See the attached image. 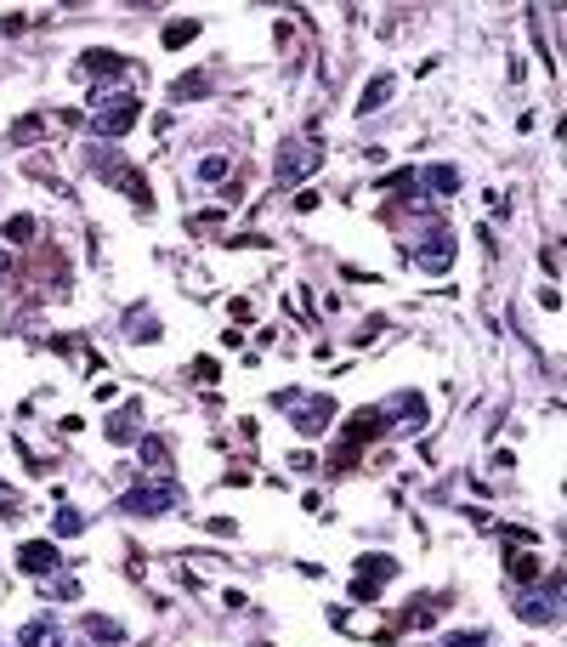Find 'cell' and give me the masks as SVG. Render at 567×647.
<instances>
[{"label": "cell", "instance_id": "cell-15", "mask_svg": "<svg viewBox=\"0 0 567 647\" xmlns=\"http://www.w3.org/2000/svg\"><path fill=\"white\" fill-rule=\"evenodd\" d=\"M539 574H545V557H539V551H516V557H511V579L516 585H533Z\"/></svg>", "mask_w": 567, "mask_h": 647}, {"label": "cell", "instance_id": "cell-25", "mask_svg": "<svg viewBox=\"0 0 567 647\" xmlns=\"http://www.w3.org/2000/svg\"><path fill=\"white\" fill-rule=\"evenodd\" d=\"M74 591H80L74 579H52V585H45V596H74Z\"/></svg>", "mask_w": 567, "mask_h": 647}, {"label": "cell", "instance_id": "cell-11", "mask_svg": "<svg viewBox=\"0 0 567 647\" xmlns=\"http://www.w3.org/2000/svg\"><path fill=\"white\" fill-rule=\"evenodd\" d=\"M80 630H85V642H126V625L109 619V613H85Z\"/></svg>", "mask_w": 567, "mask_h": 647}, {"label": "cell", "instance_id": "cell-12", "mask_svg": "<svg viewBox=\"0 0 567 647\" xmlns=\"http://www.w3.org/2000/svg\"><path fill=\"white\" fill-rule=\"evenodd\" d=\"M380 414H403L409 431H420V426H425V404H420L415 392H397V397H392V409H380Z\"/></svg>", "mask_w": 567, "mask_h": 647}, {"label": "cell", "instance_id": "cell-2", "mask_svg": "<svg viewBox=\"0 0 567 647\" xmlns=\"http://www.w3.org/2000/svg\"><path fill=\"white\" fill-rule=\"evenodd\" d=\"M176 505H182V483L159 477V483L131 488V495L119 500V512H126V517H159V512H176Z\"/></svg>", "mask_w": 567, "mask_h": 647}, {"label": "cell", "instance_id": "cell-14", "mask_svg": "<svg viewBox=\"0 0 567 647\" xmlns=\"http://www.w3.org/2000/svg\"><path fill=\"white\" fill-rule=\"evenodd\" d=\"M23 647H63V630H57L52 619H35V625H23Z\"/></svg>", "mask_w": 567, "mask_h": 647}, {"label": "cell", "instance_id": "cell-10", "mask_svg": "<svg viewBox=\"0 0 567 647\" xmlns=\"http://www.w3.org/2000/svg\"><path fill=\"white\" fill-rule=\"evenodd\" d=\"M392 91H397V80H392V74H375V80L363 86V97H358V114H380V108L392 102Z\"/></svg>", "mask_w": 567, "mask_h": 647}, {"label": "cell", "instance_id": "cell-8", "mask_svg": "<svg viewBox=\"0 0 567 647\" xmlns=\"http://www.w3.org/2000/svg\"><path fill=\"white\" fill-rule=\"evenodd\" d=\"M415 261H420L425 273H449V267H454V239H449V233H432V239H420Z\"/></svg>", "mask_w": 567, "mask_h": 647}, {"label": "cell", "instance_id": "cell-23", "mask_svg": "<svg viewBox=\"0 0 567 647\" xmlns=\"http://www.w3.org/2000/svg\"><path fill=\"white\" fill-rule=\"evenodd\" d=\"M488 636H482V630H459V636H449V647H482Z\"/></svg>", "mask_w": 567, "mask_h": 647}, {"label": "cell", "instance_id": "cell-17", "mask_svg": "<svg viewBox=\"0 0 567 647\" xmlns=\"http://www.w3.org/2000/svg\"><path fill=\"white\" fill-rule=\"evenodd\" d=\"M142 466L171 471V443H165V438H142Z\"/></svg>", "mask_w": 567, "mask_h": 647}, {"label": "cell", "instance_id": "cell-5", "mask_svg": "<svg viewBox=\"0 0 567 647\" xmlns=\"http://www.w3.org/2000/svg\"><path fill=\"white\" fill-rule=\"evenodd\" d=\"M18 568L35 579H52L57 568H63V557H57V545H45V539H28V545H18Z\"/></svg>", "mask_w": 567, "mask_h": 647}, {"label": "cell", "instance_id": "cell-13", "mask_svg": "<svg viewBox=\"0 0 567 647\" xmlns=\"http://www.w3.org/2000/svg\"><path fill=\"white\" fill-rule=\"evenodd\" d=\"M136 431H142V409H136V404H126V409H119L114 421H109V438H114V443H131Z\"/></svg>", "mask_w": 567, "mask_h": 647}, {"label": "cell", "instance_id": "cell-7", "mask_svg": "<svg viewBox=\"0 0 567 647\" xmlns=\"http://www.w3.org/2000/svg\"><path fill=\"white\" fill-rule=\"evenodd\" d=\"M318 165V153L306 148V143H284V160L272 165V182H296V176H306Z\"/></svg>", "mask_w": 567, "mask_h": 647}, {"label": "cell", "instance_id": "cell-4", "mask_svg": "<svg viewBox=\"0 0 567 647\" xmlns=\"http://www.w3.org/2000/svg\"><path fill=\"white\" fill-rule=\"evenodd\" d=\"M380 426H386V414H380V409H358V414H352V421H346V449H341V460H335V466H346V460L358 455L363 443H375Z\"/></svg>", "mask_w": 567, "mask_h": 647}, {"label": "cell", "instance_id": "cell-20", "mask_svg": "<svg viewBox=\"0 0 567 647\" xmlns=\"http://www.w3.org/2000/svg\"><path fill=\"white\" fill-rule=\"evenodd\" d=\"M6 239H12V244L35 239V216H12V222H6Z\"/></svg>", "mask_w": 567, "mask_h": 647}, {"label": "cell", "instance_id": "cell-19", "mask_svg": "<svg viewBox=\"0 0 567 647\" xmlns=\"http://www.w3.org/2000/svg\"><path fill=\"white\" fill-rule=\"evenodd\" d=\"M198 35V23L193 18H182V23H171V29H165V45H188Z\"/></svg>", "mask_w": 567, "mask_h": 647}, {"label": "cell", "instance_id": "cell-24", "mask_svg": "<svg viewBox=\"0 0 567 647\" xmlns=\"http://www.w3.org/2000/svg\"><path fill=\"white\" fill-rule=\"evenodd\" d=\"M193 375H198V381H216L222 369H216V358H198V364H193Z\"/></svg>", "mask_w": 567, "mask_h": 647}, {"label": "cell", "instance_id": "cell-9", "mask_svg": "<svg viewBox=\"0 0 567 647\" xmlns=\"http://www.w3.org/2000/svg\"><path fill=\"white\" fill-rule=\"evenodd\" d=\"M556 596H562V579L550 585V596H522V602H516V613H522L528 625H550V619H556Z\"/></svg>", "mask_w": 567, "mask_h": 647}, {"label": "cell", "instance_id": "cell-16", "mask_svg": "<svg viewBox=\"0 0 567 647\" xmlns=\"http://www.w3.org/2000/svg\"><path fill=\"white\" fill-rule=\"evenodd\" d=\"M210 91V74H188V80H171V102H193Z\"/></svg>", "mask_w": 567, "mask_h": 647}, {"label": "cell", "instance_id": "cell-1", "mask_svg": "<svg viewBox=\"0 0 567 647\" xmlns=\"http://www.w3.org/2000/svg\"><path fill=\"white\" fill-rule=\"evenodd\" d=\"M136 119H142V97L136 91H114V97L91 102V131L97 136H126Z\"/></svg>", "mask_w": 567, "mask_h": 647}, {"label": "cell", "instance_id": "cell-21", "mask_svg": "<svg viewBox=\"0 0 567 647\" xmlns=\"http://www.w3.org/2000/svg\"><path fill=\"white\" fill-rule=\"evenodd\" d=\"M52 528H57V534L69 539V534H80V528H85V517H80V512H69V505H63V512H57V522H52Z\"/></svg>", "mask_w": 567, "mask_h": 647}, {"label": "cell", "instance_id": "cell-26", "mask_svg": "<svg viewBox=\"0 0 567 647\" xmlns=\"http://www.w3.org/2000/svg\"><path fill=\"white\" fill-rule=\"evenodd\" d=\"M0 267H6V256H0Z\"/></svg>", "mask_w": 567, "mask_h": 647}, {"label": "cell", "instance_id": "cell-22", "mask_svg": "<svg viewBox=\"0 0 567 647\" xmlns=\"http://www.w3.org/2000/svg\"><path fill=\"white\" fill-rule=\"evenodd\" d=\"M198 176H205V182H216V176H227V160H222V153H216V160H205V165H198Z\"/></svg>", "mask_w": 567, "mask_h": 647}, {"label": "cell", "instance_id": "cell-6", "mask_svg": "<svg viewBox=\"0 0 567 647\" xmlns=\"http://www.w3.org/2000/svg\"><path fill=\"white\" fill-rule=\"evenodd\" d=\"M126 69H131V63H126L119 52H109V45H91V52L80 57V74H85V80H119Z\"/></svg>", "mask_w": 567, "mask_h": 647}, {"label": "cell", "instance_id": "cell-3", "mask_svg": "<svg viewBox=\"0 0 567 647\" xmlns=\"http://www.w3.org/2000/svg\"><path fill=\"white\" fill-rule=\"evenodd\" d=\"M279 409H289V421H296L301 438H318V431H329V421H335V404H329V397H318V392H312V397L284 392Z\"/></svg>", "mask_w": 567, "mask_h": 647}, {"label": "cell", "instance_id": "cell-18", "mask_svg": "<svg viewBox=\"0 0 567 647\" xmlns=\"http://www.w3.org/2000/svg\"><path fill=\"white\" fill-rule=\"evenodd\" d=\"M425 182H432L437 193H459V171H454V165H432V171H425Z\"/></svg>", "mask_w": 567, "mask_h": 647}]
</instances>
